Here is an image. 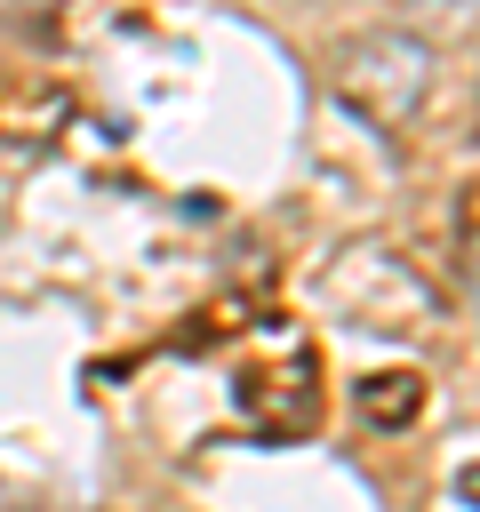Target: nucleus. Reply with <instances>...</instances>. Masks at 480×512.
Masks as SVG:
<instances>
[{"label": "nucleus", "instance_id": "obj_1", "mask_svg": "<svg viewBox=\"0 0 480 512\" xmlns=\"http://www.w3.org/2000/svg\"><path fill=\"white\" fill-rule=\"evenodd\" d=\"M336 88H344V104H360L376 128H400L416 104H424V88H432V48L416 40V32H360V40H344V56H336Z\"/></svg>", "mask_w": 480, "mask_h": 512}, {"label": "nucleus", "instance_id": "obj_2", "mask_svg": "<svg viewBox=\"0 0 480 512\" xmlns=\"http://www.w3.org/2000/svg\"><path fill=\"white\" fill-rule=\"evenodd\" d=\"M360 408H368L376 424H400V416H416V408H424V384H416V376H376Z\"/></svg>", "mask_w": 480, "mask_h": 512}, {"label": "nucleus", "instance_id": "obj_3", "mask_svg": "<svg viewBox=\"0 0 480 512\" xmlns=\"http://www.w3.org/2000/svg\"><path fill=\"white\" fill-rule=\"evenodd\" d=\"M464 296H472V312H480V240L464 248Z\"/></svg>", "mask_w": 480, "mask_h": 512}]
</instances>
